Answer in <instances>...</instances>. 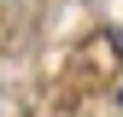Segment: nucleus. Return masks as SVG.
Wrapping results in <instances>:
<instances>
[{
	"instance_id": "nucleus-1",
	"label": "nucleus",
	"mask_w": 123,
	"mask_h": 117,
	"mask_svg": "<svg viewBox=\"0 0 123 117\" xmlns=\"http://www.w3.org/2000/svg\"><path fill=\"white\" fill-rule=\"evenodd\" d=\"M117 105H123V88H117Z\"/></svg>"
}]
</instances>
